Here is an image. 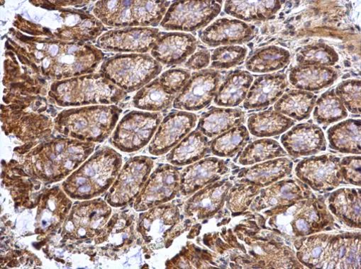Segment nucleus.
<instances>
[{
    "instance_id": "27",
    "label": "nucleus",
    "mask_w": 361,
    "mask_h": 269,
    "mask_svg": "<svg viewBox=\"0 0 361 269\" xmlns=\"http://www.w3.org/2000/svg\"><path fill=\"white\" fill-rule=\"evenodd\" d=\"M283 4L282 1H226L224 12L245 22L267 21L276 18Z\"/></svg>"
},
{
    "instance_id": "28",
    "label": "nucleus",
    "mask_w": 361,
    "mask_h": 269,
    "mask_svg": "<svg viewBox=\"0 0 361 269\" xmlns=\"http://www.w3.org/2000/svg\"><path fill=\"white\" fill-rule=\"evenodd\" d=\"M295 124V120L272 108L252 114L247 120L249 131L258 138L279 136Z\"/></svg>"
},
{
    "instance_id": "14",
    "label": "nucleus",
    "mask_w": 361,
    "mask_h": 269,
    "mask_svg": "<svg viewBox=\"0 0 361 269\" xmlns=\"http://www.w3.org/2000/svg\"><path fill=\"white\" fill-rule=\"evenodd\" d=\"M228 172L226 161L216 158H207L185 168L180 173V192L183 196L195 194L216 182Z\"/></svg>"
},
{
    "instance_id": "38",
    "label": "nucleus",
    "mask_w": 361,
    "mask_h": 269,
    "mask_svg": "<svg viewBox=\"0 0 361 269\" xmlns=\"http://www.w3.org/2000/svg\"><path fill=\"white\" fill-rule=\"evenodd\" d=\"M360 86V80H348L341 82L334 89L345 108L352 113H360L361 111Z\"/></svg>"
},
{
    "instance_id": "23",
    "label": "nucleus",
    "mask_w": 361,
    "mask_h": 269,
    "mask_svg": "<svg viewBox=\"0 0 361 269\" xmlns=\"http://www.w3.org/2000/svg\"><path fill=\"white\" fill-rule=\"evenodd\" d=\"M245 120V113L231 108H212L203 113L197 128L207 138L212 139L227 130L242 125Z\"/></svg>"
},
{
    "instance_id": "5",
    "label": "nucleus",
    "mask_w": 361,
    "mask_h": 269,
    "mask_svg": "<svg viewBox=\"0 0 361 269\" xmlns=\"http://www.w3.org/2000/svg\"><path fill=\"white\" fill-rule=\"evenodd\" d=\"M222 1H178L168 10L161 26L172 31L194 32L208 25L221 11Z\"/></svg>"
},
{
    "instance_id": "12",
    "label": "nucleus",
    "mask_w": 361,
    "mask_h": 269,
    "mask_svg": "<svg viewBox=\"0 0 361 269\" xmlns=\"http://www.w3.org/2000/svg\"><path fill=\"white\" fill-rule=\"evenodd\" d=\"M312 196L309 187L300 180H281L265 189L262 188L250 208L253 211L270 210L290 205Z\"/></svg>"
},
{
    "instance_id": "26",
    "label": "nucleus",
    "mask_w": 361,
    "mask_h": 269,
    "mask_svg": "<svg viewBox=\"0 0 361 269\" xmlns=\"http://www.w3.org/2000/svg\"><path fill=\"white\" fill-rule=\"evenodd\" d=\"M208 138L200 131L190 132L167 156L171 165L183 167L202 160L209 151Z\"/></svg>"
},
{
    "instance_id": "29",
    "label": "nucleus",
    "mask_w": 361,
    "mask_h": 269,
    "mask_svg": "<svg viewBox=\"0 0 361 269\" xmlns=\"http://www.w3.org/2000/svg\"><path fill=\"white\" fill-rule=\"evenodd\" d=\"M317 99V95L310 92L293 89L283 94L276 102L274 110L301 121L310 117Z\"/></svg>"
},
{
    "instance_id": "17",
    "label": "nucleus",
    "mask_w": 361,
    "mask_h": 269,
    "mask_svg": "<svg viewBox=\"0 0 361 269\" xmlns=\"http://www.w3.org/2000/svg\"><path fill=\"white\" fill-rule=\"evenodd\" d=\"M197 45L196 38L191 35L168 33L157 39L152 54L164 65H179L195 53Z\"/></svg>"
},
{
    "instance_id": "33",
    "label": "nucleus",
    "mask_w": 361,
    "mask_h": 269,
    "mask_svg": "<svg viewBox=\"0 0 361 269\" xmlns=\"http://www.w3.org/2000/svg\"><path fill=\"white\" fill-rule=\"evenodd\" d=\"M347 109L334 89L328 90L316 101L313 118L319 125H330L348 117Z\"/></svg>"
},
{
    "instance_id": "25",
    "label": "nucleus",
    "mask_w": 361,
    "mask_h": 269,
    "mask_svg": "<svg viewBox=\"0 0 361 269\" xmlns=\"http://www.w3.org/2000/svg\"><path fill=\"white\" fill-rule=\"evenodd\" d=\"M360 119H348L327 130L329 148L344 154L360 155Z\"/></svg>"
},
{
    "instance_id": "6",
    "label": "nucleus",
    "mask_w": 361,
    "mask_h": 269,
    "mask_svg": "<svg viewBox=\"0 0 361 269\" xmlns=\"http://www.w3.org/2000/svg\"><path fill=\"white\" fill-rule=\"evenodd\" d=\"M153 167L154 162L147 157L130 160L106 196L109 204L122 207L133 201L142 190Z\"/></svg>"
},
{
    "instance_id": "15",
    "label": "nucleus",
    "mask_w": 361,
    "mask_h": 269,
    "mask_svg": "<svg viewBox=\"0 0 361 269\" xmlns=\"http://www.w3.org/2000/svg\"><path fill=\"white\" fill-rule=\"evenodd\" d=\"M159 37L158 30L131 28L109 32L99 43L101 47L109 51L146 53L154 46Z\"/></svg>"
},
{
    "instance_id": "32",
    "label": "nucleus",
    "mask_w": 361,
    "mask_h": 269,
    "mask_svg": "<svg viewBox=\"0 0 361 269\" xmlns=\"http://www.w3.org/2000/svg\"><path fill=\"white\" fill-rule=\"evenodd\" d=\"M287 156V152L278 142L264 139L248 145L240 154L238 162L240 165L248 166Z\"/></svg>"
},
{
    "instance_id": "7",
    "label": "nucleus",
    "mask_w": 361,
    "mask_h": 269,
    "mask_svg": "<svg viewBox=\"0 0 361 269\" xmlns=\"http://www.w3.org/2000/svg\"><path fill=\"white\" fill-rule=\"evenodd\" d=\"M340 158L333 155L305 158L297 165L295 173L312 190L326 193L345 184L340 171Z\"/></svg>"
},
{
    "instance_id": "37",
    "label": "nucleus",
    "mask_w": 361,
    "mask_h": 269,
    "mask_svg": "<svg viewBox=\"0 0 361 269\" xmlns=\"http://www.w3.org/2000/svg\"><path fill=\"white\" fill-rule=\"evenodd\" d=\"M248 50L238 45L221 46L212 52L211 68L226 70L243 64L247 56Z\"/></svg>"
},
{
    "instance_id": "2",
    "label": "nucleus",
    "mask_w": 361,
    "mask_h": 269,
    "mask_svg": "<svg viewBox=\"0 0 361 269\" xmlns=\"http://www.w3.org/2000/svg\"><path fill=\"white\" fill-rule=\"evenodd\" d=\"M269 225L288 237L299 238L321 232L332 225L334 218L326 205L308 198L290 205L270 209Z\"/></svg>"
},
{
    "instance_id": "20",
    "label": "nucleus",
    "mask_w": 361,
    "mask_h": 269,
    "mask_svg": "<svg viewBox=\"0 0 361 269\" xmlns=\"http://www.w3.org/2000/svg\"><path fill=\"white\" fill-rule=\"evenodd\" d=\"M293 168L291 160L280 158L245 168L237 178L240 183H250L264 188L290 175Z\"/></svg>"
},
{
    "instance_id": "11",
    "label": "nucleus",
    "mask_w": 361,
    "mask_h": 269,
    "mask_svg": "<svg viewBox=\"0 0 361 269\" xmlns=\"http://www.w3.org/2000/svg\"><path fill=\"white\" fill-rule=\"evenodd\" d=\"M281 142L288 155L295 158L317 155L327 146L323 130L312 123L295 125L283 134Z\"/></svg>"
},
{
    "instance_id": "18",
    "label": "nucleus",
    "mask_w": 361,
    "mask_h": 269,
    "mask_svg": "<svg viewBox=\"0 0 361 269\" xmlns=\"http://www.w3.org/2000/svg\"><path fill=\"white\" fill-rule=\"evenodd\" d=\"M285 74H267L252 84L244 107L247 110L263 109L275 104L283 94L288 84Z\"/></svg>"
},
{
    "instance_id": "39",
    "label": "nucleus",
    "mask_w": 361,
    "mask_h": 269,
    "mask_svg": "<svg viewBox=\"0 0 361 269\" xmlns=\"http://www.w3.org/2000/svg\"><path fill=\"white\" fill-rule=\"evenodd\" d=\"M190 77L191 74L188 70L172 69L163 73L159 80L166 92L176 95L180 92Z\"/></svg>"
},
{
    "instance_id": "40",
    "label": "nucleus",
    "mask_w": 361,
    "mask_h": 269,
    "mask_svg": "<svg viewBox=\"0 0 361 269\" xmlns=\"http://www.w3.org/2000/svg\"><path fill=\"white\" fill-rule=\"evenodd\" d=\"M360 156L345 157L341 159L340 171L345 184L360 187Z\"/></svg>"
},
{
    "instance_id": "24",
    "label": "nucleus",
    "mask_w": 361,
    "mask_h": 269,
    "mask_svg": "<svg viewBox=\"0 0 361 269\" xmlns=\"http://www.w3.org/2000/svg\"><path fill=\"white\" fill-rule=\"evenodd\" d=\"M254 82V77L247 71L231 72L219 87L214 96L216 105L235 107L242 104L247 98Z\"/></svg>"
},
{
    "instance_id": "41",
    "label": "nucleus",
    "mask_w": 361,
    "mask_h": 269,
    "mask_svg": "<svg viewBox=\"0 0 361 269\" xmlns=\"http://www.w3.org/2000/svg\"><path fill=\"white\" fill-rule=\"evenodd\" d=\"M211 55L208 50H200L193 54L185 63V66L192 70H200L210 63Z\"/></svg>"
},
{
    "instance_id": "10",
    "label": "nucleus",
    "mask_w": 361,
    "mask_h": 269,
    "mask_svg": "<svg viewBox=\"0 0 361 269\" xmlns=\"http://www.w3.org/2000/svg\"><path fill=\"white\" fill-rule=\"evenodd\" d=\"M197 121V115L190 112L176 111L167 115L149 146V153L154 156L167 154L188 136Z\"/></svg>"
},
{
    "instance_id": "8",
    "label": "nucleus",
    "mask_w": 361,
    "mask_h": 269,
    "mask_svg": "<svg viewBox=\"0 0 361 269\" xmlns=\"http://www.w3.org/2000/svg\"><path fill=\"white\" fill-rule=\"evenodd\" d=\"M180 172L170 165H162L151 175L138 196L135 208L144 211L174 199L180 192Z\"/></svg>"
},
{
    "instance_id": "35",
    "label": "nucleus",
    "mask_w": 361,
    "mask_h": 269,
    "mask_svg": "<svg viewBox=\"0 0 361 269\" xmlns=\"http://www.w3.org/2000/svg\"><path fill=\"white\" fill-rule=\"evenodd\" d=\"M339 61L334 49L326 44L318 43L305 46L296 55L298 65H317L331 67Z\"/></svg>"
},
{
    "instance_id": "30",
    "label": "nucleus",
    "mask_w": 361,
    "mask_h": 269,
    "mask_svg": "<svg viewBox=\"0 0 361 269\" xmlns=\"http://www.w3.org/2000/svg\"><path fill=\"white\" fill-rule=\"evenodd\" d=\"M290 53L281 47L269 46L256 51L247 60V70L267 73L280 70L290 62Z\"/></svg>"
},
{
    "instance_id": "1",
    "label": "nucleus",
    "mask_w": 361,
    "mask_h": 269,
    "mask_svg": "<svg viewBox=\"0 0 361 269\" xmlns=\"http://www.w3.org/2000/svg\"><path fill=\"white\" fill-rule=\"evenodd\" d=\"M297 256L310 268H360L357 234H315L295 242Z\"/></svg>"
},
{
    "instance_id": "3",
    "label": "nucleus",
    "mask_w": 361,
    "mask_h": 269,
    "mask_svg": "<svg viewBox=\"0 0 361 269\" xmlns=\"http://www.w3.org/2000/svg\"><path fill=\"white\" fill-rule=\"evenodd\" d=\"M158 61L147 55H123L107 61L102 68L104 76L119 87L134 92L147 84L161 71Z\"/></svg>"
},
{
    "instance_id": "16",
    "label": "nucleus",
    "mask_w": 361,
    "mask_h": 269,
    "mask_svg": "<svg viewBox=\"0 0 361 269\" xmlns=\"http://www.w3.org/2000/svg\"><path fill=\"white\" fill-rule=\"evenodd\" d=\"M232 187L231 182L224 180L200 189L186 202L184 207L186 217L204 220L214 216L223 208Z\"/></svg>"
},
{
    "instance_id": "21",
    "label": "nucleus",
    "mask_w": 361,
    "mask_h": 269,
    "mask_svg": "<svg viewBox=\"0 0 361 269\" xmlns=\"http://www.w3.org/2000/svg\"><path fill=\"white\" fill-rule=\"evenodd\" d=\"M338 77L331 67L298 65L290 70L289 82L298 89L312 92L331 86Z\"/></svg>"
},
{
    "instance_id": "31",
    "label": "nucleus",
    "mask_w": 361,
    "mask_h": 269,
    "mask_svg": "<svg viewBox=\"0 0 361 269\" xmlns=\"http://www.w3.org/2000/svg\"><path fill=\"white\" fill-rule=\"evenodd\" d=\"M250 140L249 130L240 125L215 137L210 144V151L219 158H233L243 151Z\"/></svg>"
},
{
    "instance_id": "22",
    "label": "nucleus",
    "mask_w": 361,
    "mask_h": 269,
    "mask_svg": "<svg viewBox=\"0 0 361 269\" xmlns=\"http://www.w3.org/2000/svg\"><path fill=\"white\" fill-rule=\"evenodd\" d=\"M360 189H341L333 192L328 199L332 214L345 225L360 228Z\"/></svg>"
},
{
    "instance_id": "4",
    "label": "nucleus",
    "mask_w": 361,
    "mask_h": 269,
    "mask_svg": "<svg viewBox=\"0 0 361 269\" xmlns=\"http://www.w3.org/2000/svg\"><path fill=\"white\" fill-rule=\"evenodd\" d=\"M161 119L160 113L133 111L118 123L111 144L126 153L137 151L151 141Z\"/></svg>"
},
{
    "instance_id": "19",
    "label": "nucleus",
    "mask_w": 361,
    "mask_h": 269,
    "mask_svg": "<svg viewBox=\"0 0 361 269\" xmlns=\"http://www.w3.org/2000/svg\"><path fill=\"white\" fill-rule=\"evenodd\" d=\"M180 221L181 215L178 206L173 204H166L141 216L139 230L147 242H152L153 239L166 238Z\"/></svg>"
},
{
    "instance_id": "36",
    "label": "nucleus",
    "mask_w": 361,
    "mask_h": 269,
    "mask_svg": "<svg viewBox=\"0 0 361 269\" xmlns=\"http://www.w3.org/2000/svg\"><path fill=\"white\" fill-rule=\"evenodd\" d=\"M262 187L250 183H240L232 187L226 199V206L233 213L246 211L259 195Z\"/></svg>"
},
{
    "instance_id": "34",
    "label": "nucleus",
    "mask_w": 361,
    "mask_h": 269,
    "mask_svg": "<svg viewBox=\"0 0 361 269\" xmlns=\"http://www.w3.org/2000/svg\"><path fill=\"white\" fill-rule=\"evenodd\" d=\"M176 95L166 92L159 79L142 89L134 98L135 107L148 111H159L169 108Z\"/></svg>"
},
{
    "instance_id": "13",
    "label": "nucleus",
    "mask_w": 361,
    "mask_h": 269,
    "mask_svg": "<svg viewBox=\"0 0 361 269\" xmlns=\"http://www.w3.org/2000/svg\"><path fill=\"white\" fill-rule=\"evenodd\" d=\"M257 32L255 25L238 20L221 18L202 31L200 39L209 47L232 46L250 42Z\"/></svg>"
},
{
    "instance_id": "9",
    "label": "nucleus",
    "mask_w": 361,
    "mask_h": 269,
    "mask_svg": "<svg viewBox=\"0 0 361 269\" xmlns=\"http://www.w3.org/2000/svg\"><path fill=\"white\" fill-rule=\"evenodd\" d=\"M221 80L219 72L209 69L195 73L177 95L173 107L181 111H197L210 104Z\"/></svg>"
}]
</instances>
